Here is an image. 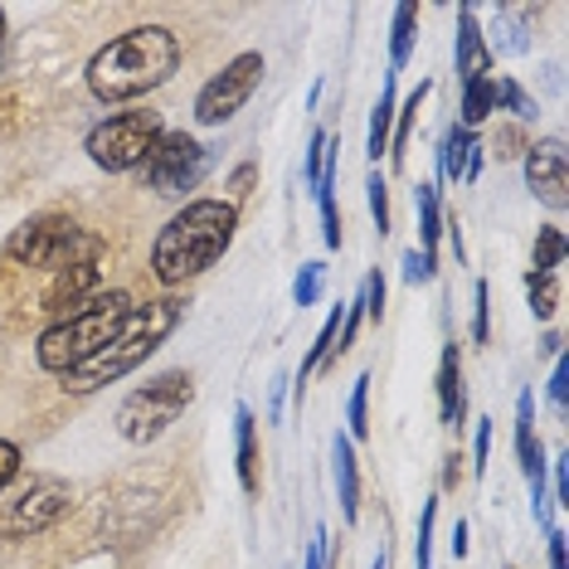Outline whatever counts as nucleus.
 Here are the masks:
<instances>
[{"instance_id": "nucleus-7", "label": "nucleus", "mask_w": 569, "mask_h": 569, "mask_svg": "<svg viewBox=\"0 0 569 569\" xmlns=\"http://www.w3.org/2000/svg\"><path fill=\"white\" fill-rule=\"evenodd\" d=\"M161 132H166V118L157 108H122V112H108L102 122L88 127L83 151L98 171L132 176V171H141V161L151 157Z\"/></svg>"}, {"instance_id": "nucleus-28", "label": "nucleus", "mask_w": 569, "mask_h": 569, "mask_svg": "<svg viewBox=\"0 0 569 569\" xmlns=\"http://www.w3.org/2000/svg\"><path fill=\"white\" fill-rule=\"evenodd\" d=\"M24 122H30V102H24V88H20V83L0 88V141H10Z\"/></svg>"}, {"instance_id": "nucleus-43", "label": "nucleus", "mask_w": 569, "mask_h": 569, "mask_svg": "<svg viewBox=\"0 0 569 569\" xmlns=\"http://www.w3.org/2000/svg\"><path fill=\"white\" fill-rule=\"evenodd\" d=\"M550 569H569V560H565V530L560 526H550Z\"/></svg>"}, {"instance_id": "nucleus-19", "label": "nucleus", "mask_w": 569, "mask_h": 569, "mask_svg": "<svg viewBox=\"0 0 569 569\" xmlns=\"http://www.w3.org/2000/svg\"><path fill=\"white\" fill-rule=\"evenodd\" d=\"M395 108H399V93H395V73H385V88H380V102L370 112V137H366V157L370 166H380L390 157V132H395Z\"/></svg>"}, {"instance_id": "nucleus-36", "label": "nucleus", "mask_w": 569, "mask_h": 569, "mask_svg": "<svg viewBox=\"0 0 569 569\" xmlns=\"http://www.w3.org/2000/svg\"><path fill=\"white\" fill-rule=\"evenodd\" d=\"M491 429L497 419H477V433H472V472L487 477V462H491Z\"/></svg>"}, {"instance_id": "nucleus-37", "label": "nucleus", "mask_w": 569, "mask_h": 569, "mask_svg": "<svg viewBox=\"0 0 569 569\" xmlns=\"http://www.w3.org/2000/svg\"><path fill=\"white\" fill-rule=\"evenodd\" d=\"M433 278H438V258L409 249V253H405V282H413V288H419V282H433Z\"/></svg>"}, {"instance_id": "nucleus-46", "label": "nucleus", "mask_w": 569, "mask_h": 569, "mask_svg": "<svg viewBox=\"0 0 569 569\" xmlns=\"http://www.w3.org/2000/svg\"><path fill=\"white\" fill-rule=\"evenodd\" d=\"M540 351H546V356H560V331H550L546 341H540Z\"/></svg>"}, {"instance_id": "nucleus-14", "label": "nucleus", "mask_w": 569, "mask_h": 569, "mask_svg": "<svg viewBox=\"0 0 569 569\" xmlns=\"http://www.w3.org/2000/svg\"><path fill=\"white\" fill-rule=\"evenodd\" d=\"M452 69H458V83L487 79V73L497 69V59L487 54L482 24H477V6H462L458 10V44H452Z\"/></svg>"}, {"instance_id": "nucleus-15", "label": "nucleus", "mask_w": 569, "mask_h": 569, "mask_svg": "<svg viewBox=\"0 0 569 569\" xmlns=\"http://www.w3.org/2000/svg\"><path fill=\"white\" fill-rule=\"evenodd\" d=\"M438 419H443V429H462L468 423V380H462L458 341H448L443 360H438Z\"/></svg>"}, {"instance_id": "nucleus-25", "label": "nucleus", "mask_w": 569, "mask_h": 569, "mask_svg": "<svg viewBox=\"0 0 569 569\" xmlns=\"http://www.w3.org/2000/svg\"><path fill=\"white\" fill-rule=\"evenodd\" d=\"M565 253H569V239H565V229H560V224L536 229V249H530V268H540V273H560Z\"/></svg>"}, {"instance_id": "nucleus-23", "label": "nucleus", "mask_w": 569, "mask_h": 569, "mask_svg": "<svg viewBox=\"0 0 569 569\" xmlns=\"http://www.w3.org/2000/svg\"><path fill=\"white\" fill-rule=\"evenodd\" d=\"M526 302L536 321H550L560 312V273H540V268H526Z\"/></svg>"}, {"instance_id": "nucleus-27", "label": "nucleus", "mask_w": 569, "mask_h": 569, "mask_svg": "<svg viewBox=\"0 0 569 569\" xmlns=\"http://www.w3.org/2000/svg\"><path fill=\"white\" fill-rule=\"evenodd\" d=\"M321 292H327V263H321V258H312V263L297 268V278H292V302L307 312V307L321 302Z\"/></svg>"}, {"instance_id": "nucleus-30", "label": "nucleus", "mask_w": 569, "mask_h": 569, "mask_svg": "<svg viewBox=\"0 0 569 569\" xmlns=\"http://www.w3.org/2000/svg\"><path fill=\"white\" fill-rule=\"evenodd\" d=\"M433 526H438V497L423 501L419 536H413V569H433Z\"/></svg>"}, {"instance_id": "nucleus-34", "label": "nucleus", "mask_w": 569, "mask_h": 569, "mask_svg": "<svg viewBox=\"0 0 569 569\" xmlns=\"http://www.w3.org/2000/svg\"><path fill=\"white\" fill-rule=\"evenodd\" d=\"M360 307H366V321L385 317V273L380 268H370L366 282H360Z\"/></svg>"}, {"instance_id": "nucleus-26", "label": "nucleus", "mask_w": 569, "mask_h": 569, "mask_svg": "<svg viewBox=\"0 0 569 569\" xmlns=\"http://www.w3.org/2000/svg\"><path fill=\"white\" fill-rule=\"evenodd\" d=\"M346 438L366 443L370 438V375H360L351 385V405H346Z\"/></svg>"}, {"instance_id": "nucleus-4", "label": "nucleus", "mask_w": 569, "mask_h": 569, "mask_svg": "<svg viewBox=\"0 0 569 569\" xmlns=\"http://www.w3.org/2000/svg\"><path fill=\"white\" fill-rule=\"evenodd\" d=\"M93 258H108V239L98 229L79 224L63 210H40L10 229V239L0 243V273L44 282L73 263H93Z\"/></svg>"}, {"instance_id": "nucleus-6", "label": "nucleus", "mask_w": 569, "mask_h": 569, "mask_svg": "<svg viewBox=\"0 0 569 569\" xmlns=\"http://www.w3.org/2000/svg\"><path fill=\"white\" fill-rule=\"evenodd\" d=\"M190 405H196V375H190L186 366L161 370L122 399L118 413H112V429H118L122 443L147 448V443H157V438L171 429Z\"/></svg>"}, {"instance_id": "nucleus-32", "label": "nucleus", "mask_w": 569, "mask_h": 569, "mask_svg": "<svg viewBox=\"0 0 569 569\" xmlns=\"http://www.w3.org/2000/svg\"><path fill=\"white\" fill-rule=\"evenodd\" d=\"M24 477V448L16 438H0V491H10Z\"/></svg>"}, {"instance_id": "nucleus-35", "label": "nucleus", "mask_w": 569, "mask_h": 569, "mask_svg": "<svg viewBox=\"0 0 569 569\" xmlns=\"http://www.w3.org/2000/svg\"><path fill=\"white\" fill-rule=\"evenodd\" d=\"M327 141H331V132H327V127H317V132H312V141H307V157H302V176H307V186H312V190H317L321 161H327Z\"/></svg>"}, {"instance_id": "nucleus-33", "label": "nucleus", "mask_w": 569, "mask_h": 569, "mask_svg": "<svg viewBox=\"0 0 569 569\" xmlns=\"http://www.w3.org/2000/svg\"><path fill=\"white\" fill-rule=\"evenodd\" d=\"M526 147H530V137L511 122V127H501V132H497V141H491V157H497V161H521Z\"/></svg>"}, {"instance_id": "nucleus-42", "label": "nucleus", "mask_w": 569, "mask_h": 569, "mask_svg": "<svg viewBox=\"0 0 569 569\" xmlns=\"http://www.w3.org/2000/svg\"><path fill=\"white\" fill-rule=\"evenodd\" d=\"M448 550H452V560H468V521H452V540H448Z\"/></svg>"}, {"instance_id": "nucleus-13", "label": "nucleus", "mask_w": 569, "mask_h": 569, "mask_svg": "<svg viewBox=\"0 0 569 569\" xmlns=\"http://www.w3.org/2000/svg\"><path fill=\"white\" fill-rule=\"evenodd\" d=\"M482 166H487V147L477 141V132L452 122L443 132V147H438V176H443L448 186H458V180L472 186V180L482 176Z\"/></svg>"}, {"instance_id": "nucleus-41", "label": "nucleus", "mask_w": 569, "mask_h": 569, "mask_svg": "<svg viewBox=\"0 0 569 569\" xmlns=\"http://www.w3.org/2000/svg\"><path fill=\"white\" fill-rule=\"evenodd\" d=\"M458 482H462V452H448V458H443V482H438V487L458 491Z\"/></svg>"}, {"instance_id": "nucleus-45", "label": "nucleus", "mask_w": 569, "mask_h": 569, "mask_svg": "<svg viewBox=\"0 0 569 569\" xmlns=\"http://www.w3.org/2000/svg\"><path fill=\"white\" fill-rule=\"evenodd\" d=\"M282 395H288V375H278V380H273V399H268V419H278V413H282Z\"/></svg>"}, {"instance_id": "nucleus-31", "label": "nucleus", "mask_w": 569, "mask_h": 569, "mask_svg": "<svg viewBox=\"0 0 569 569\" xmlns=\"http://www.w3.org/2000/svg\"><path fill=\"white\" fill-rule=\"evenodd\" d=\"M472 341L477 346L491 341V288L482 278H477V288H472Z\"/></svg>"}, {"instance_id": "nucleus-12", "label": "nucleus", "mask_w": 569, "mask_h": 569, "mask_svg": "<svg viewBox=\"0 0 569 569\" xmlns=\"http://www.w3.org/2000/svg\"><path fill=\"white\" fill-rule=\"evenodd\" d=\"M516 458H521V472L530 487V511L550 530L555 516L546 501V448H540V433H536V395L530 390H521V399H516Z\"/></svg>"}, {"instance_id": "nucleus-48", "label": "nucleus", "mask_w": 569, "mask_h": 569, "mask_svg": "<svg viewBox=\"0 0 569 569\" xmlns=\"http://www.w3.org/2000/svg\"><path fill=\"white\" fill-rule=\"evenodd\" d=\"M0 49H6V10H0Z\"/></svg>"}, {"instance_id": "nucleus-5", "label": "nucleus", "mask_w": 569, "mask_h": 569, "mask_svg": "<svg viewBox=\"0 0 569 569\" xmlns=\"http://www.w3.org/2000/svg\"><path fill=\"white\" fill-rule=\"evenodd\" d=\"M132 307H137V297L127 288H102L88 307H79V312L63 321H49V327L34 336V366L44 375H54V380L69 375L122 327V317L132 312Z\"/></svg>"}, {"instance_id": "nucleus-2", "label": "nucleus", "mask_w": 569, "mask_h": 569, "mask_svg": "<svg viewBox=\"0 0 569 569\" xmlns=\"http://www.w3.org/2000/svg\"><path fill=\"white\" fill-rule=\"evenodd\" d=\"M180 59H186V49H180L176 30H166V24H132V30L112 34L102 49H93L83 83L98 102L118 108V102H137L157 93L161 83H171L180 73Z\"/></svg>"}, {"instance_id": "nucleus-24", "label": "nucleus", "mask_w": 569, "mask_h": 569, "mask_svg": "<svg viewBox=\"0 0 569 569\" xmlns=\"http://www.w3.org/2000/svg\"><path fill=\"white\" fill-rule=\"evenodd\" d=\"M497 112H511L516 127H526V122L540 118V102L530 98V88L516 83L511 73H497Z\"/></svg>"}, {"instance_id": "nucleus-10", "label": "nucleus", "mask_w": 569, "mask_h": 569, "mask_svg": "<svg viewBox=\"0 0 569 569\" xmlns=\"http://www.w3.org/2000/svg\"><path fill=\"white\" fill-rule=\"evenodd\" d=\"M263 73H268V59L258 54V49H243V54H234L219 73H210V83L196 93V122L200 127L234 122L243 112V102L253 98V88L263 83Z\"/></svg>"}, {"instance_id": "nucleus-16", "label": "nucleus", "mask_w": 569, "mask_h": 569, "mask_svg": "<svg viewBox=\"0 0 569 569\" xmlns=\"http://www.w3.org/2000/svg\"><path fill=\"white\" fill-rule=\"evenodd\" d=\"M487 40V54L491 59H521L530 54V10H516V6H501L491 10V30L482 34Z\"/></svg>"}, {"instance_id": "nucleus-39", "label": "nucleus", "mask_w": 569, "mask_h": 569, "mask_svg": "<svg viewBox=\"0 0 569 569\" xmlns=\"http://www.w3.org/2000/svg\"><path fill=\"white\" fill-rule=\"evenodd\" d=\"M546 395H550V405L565 413V399H569V360H565V351L555 356V370H550V385H546Z\"/></svg>"}, {"instance_id": "nucleus-18", "label": "nucleus", "mask_w": 569, "mask_h": 569, "mask_svg": "<svg viewBox=\"0 0 569 569\" xmlns=\"http://www.w3.org/2000/svg\"><path fill=\"white\" fill-rule=\"evenodd\" d=\"M331 462H336V501H341L346 526L360 521V462H356V443L346 433L331 438Z\"/></svg>"}, {"instance_id": "nucleus-38", "label": "nucleus", "mask_w": 569, "mask_h": 569, "mask_svg": "<svg viewBox=\"0 0 569 569\" xmlns=\"http://www.w3.org/2000/svg\"><path fill=\"white\" fill-rule=\"evenodd\" d=\"M253 180H258V166L253 161H243V166H234V176H229V204H234V210H239V204L243 200H249V190H253Z\"/></svg>"}, {"instance_id": "nucleus-44", "label": "nucleus", "mask_w": 569, "mask_h": 569, "mask_svg": "<svg viewBox=\"0 0 569 569\" xmlns=\"http://www.w3.org/2000/svg\"><path fill=\"white\" fill-rule=\"evenodd\" d=\"M555 468V501H569V468H565V452L550 462Z\"/></svg>"}, {"instance_id": "nucleus-29", "label": "nucleus", "mask_w": 569, "mask_h": 569, "mask_svg": "<svg viewBox=\"0 0 569 569\" xmlns=\"http://www.w3.org/2000/svg\"><path fill=\"white\" fill-rule=\"evenodd\" d=\"M366 200H370L375 229H380V239H385L390 234V180H385L380 166H370V176H366Z\"/></svg>"}, {"instance_id": "nucleus-3", "label": "nucleus", "mask_w": 569, "mask_h": 569, "mask_svg": "<svg viewBox=\"0 0 569 569\" xmlns=\"http://www.w3.org/2000/svg\"><path fill=\"white\" fill-rule=\"evenodd\" d=\"M239 234V210L229 200H186L151 239V278L166 292L204 278Z\"/></svg>"}, {"instance_id": "nucleus-40", "label": "nucleus", "mask_w": 569, "mask_h": 569, "mask_svg": "<svg viewBox=\"0 0 569 569\" xmlns=\"http://www.w3.org/2000/svg\"><path fill=\"white\" fill-rule=\"evenodd\" d=\"M327 555H331V536H327V530H317V536H312V546H307V560H302V569H327Z\"/></svg>"}, {"instance_id": "nucleus-11", "label": "nucleus", "mask_w": 569, "mask_h": 569, "mask_svg": "<svg viewBox=\"0 0 569 569\" xmlns=\"http://www.w3.org/2000/svg\"><path fill=\"white\" fill-rule=\"evenodd\" d=\"M521 166H526L530 196L546 204V210L565 214V204H569V151H565V137H540V141H530Z\"/></svg>"}, {"instance_id": "nucleus-8", "label": "nucleus", "mask_w": 569, "mask_h": 569, "mask_svg": "<svg viewBox=\"0 0 569 569\" xmlns=\"http://www.w3.org/2000/svg\"><path fill=\"white\" fill-rule=\"evenodd\" d=\"M73 511V482L54 472H30L10 491H0V540L49 536Z\"/></svg>"}, {"instance_id": "nucleus-1", "label": "nucleus", "mask_w": 569, "mask_h": 569, "mask_svg": "<svg viewBox=\"0 0 569 569\" xmlns=\"http://www.w3.org/2000/svg\"><path fill=\"white\" fill-rule=\"evenodd\" d=\"M190 312V297L186 292H161V297H147L137 302L132 312L122 317V327L98 346L83 366H73L69 375H59V390L63 395H93V390H108V385L127 380L132 370H141L151 356L161 351L166 341L176 336V327L186 321Z\"/></svg>"}, {"instance_id": "nucleus-21", "label": "nucleus", "mask_w": 569, "mask_h": 569, "mask_svg": "<svg viewBox=\"0 0 569 569\" xmlns=\"http://www.w3.org/2000/svg\"><path fill=\"white\" fill-rule=\"evenodd\" d=\"M491 112H497V73H487V79H472L462 83V98H458V127H468L477 132Z\"/></svg>"}, {"instance_id": "nucleus-22", "label": "nucleus", "mask_w": 569, "mask_h": 569, "mask_svg": "<svg viewBox=\"0 0 569 569\" xmlns=\"http://www.w3.org/2000/svg\"><path fill=\"white\" fill-rule=\"evenodd\" d=\"M413 40H419V6H395V20H390V73H399L413 54Z\"/></svg>"}, {"instance_id": "nucleus-9", "label": "nucleus", "mask_w": 569, "mask_h": 569, "mask_svg": "<svg viewBox=\"0 0 569 569\" xmlns=\"http://www.w3.org/2000/svg\"><path fill=\"white\" fill-rule=\"evenodd\" d=\"M210 171H214V151L204 147V141H196L190 132H171V127H166L161 141L151 147V157L141 161L137 176H141V186H147L151 196L186 200Z\"/></svg>"}, {"instance_id": "nucleus-17", "label": "nucleus", "mask_w": 569, "mask_h": 569, "mask_svg": "<svg viewBox=\"0 0 569 569\" xmlns=\"http://www.w3.org/2000/svg\"><path fill=\"white\" fill-rule=\"evenodd\" d=\"M234 458H239V487L243 497H258L263 491V468H258V419L249 405L234 409Z\"/></svg>"}, {"instance_id": "nucleus-20", "label": "nucleus", "mask_w": 569, "mask_h": 569, "mask_svg": "<svg viewBox=\"0 0 569 569\" xmlns=\"http://www.w3.org/2000/svg\"><path fill=\"white\" fill-rule=\"evenodd\" d=\"M413 210H419V253L438 258V239H443V200H438V186H413Z\"/></svg>"}, {"instance_id": "nucleus-47", "label": "nucleus", "mask_w": 569, "mask_h": 569, "mask_svg": "<svg viewBox=\"0 0 569 569\" xmlns=\"http://www.w3.org/2000/svg\"><path fill=\"white\" fill-rule=\"evenodd\" d=\"M370 569H390V546H380V555H375Z\"/></svg>"}]
</instances>
